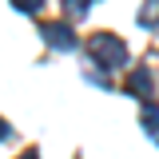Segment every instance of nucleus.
<instances>
[{
  "instance_id": "obj_5",
  "label": "nucleus",
  "mask_w": 159,
  "mask_h": 159,
  "mask_svg": "<svg viewBox=\"0 0 159 159\" xmlns=\"http://www.w3.org/2000/svg\"><path fill=\"white\" fill-rule=\"evenodd\" d=\"M139 24H147V28H155V24H159V0H147V8H143Z\"/></svg>"
},
{
  "instance_id": "obj_3",
  "label": "nucleus",
  "mask_w": 159,
  "mask_h": 159,
  "mask_svg": "<svg viewBox=\"0 0 159 159\" xmlns=\"http://www.w3.org/2000/svg\"><path fill=\"white\" fill-rule=\"evenodd\" d=\"M151 88H155V84H151V76H147V72H143V68H139V72H131V80H127V92H131V96H151Z\"/></svg>"
},
{
  "instance_id": "obj_9",
  "label": "nucleus",
  "mask_w": 159,
  "mask_h": 159,
  "mask_svg": "<svg viewBox=\"0 0 159 159\" xmlns=\"http://www.w3.org/2000/svg\"><path fill=\"white\" fill-rule=\"evenodd\" d=\"M20 159H40V151H36V147H28V151H24Z\"/></svg>"
},
{
  "instance_id": "obj_7",
  "label": "nucleus",
  "mask_w": 159,
  "mask_h": 159,
  "mask_svg": "<svg viewBox=\"0 0 159 159\" xmlns=\"http://www.w3.org/2000/svg\"><path fill=\"white\" fill-rule=\"evenodd\" d=\"M16 8H24V12H40L44 8V0H12Z\"/></svg>"
},
{
  "instance_id": "obj_2",
  "label": "nucleus",
  "mask_w": 159,
  "mask_h": 159,
  "mask_svg": "<svg viewBox=\"0 0 159 159\" xmlns=\"http://www.w3.org/2000/svg\"><path fill=\"white\" fill-rule=\"evenodd\" d=\"M44 40H48L52 48H60V52L76 48V32H72L68 20H48V24H44Z\"/></svg>"
},
{
  "instance_id": "obj_6",
  "label": "nucleus",
  "mask_w": 159,
  "mask_h": 159,
  "mask_svg": "<svg viewBox=\"0 0 159 159\" xmlns=\"http://www.w3.org/2000/svg\"><path fill=\"white\" fill-rule=\"evenodd\" d=\"M143 123H147V131H155V135H159V107L147 103V107H143Z\"/></svg>"
},
{
  "instance_id": "obj_1",
  "label": "nucleus",
  "mask_w": 159,
  "mask_h": 159,
  "mask_svg": "<svg viewBox=\"0 0 159 159\" xmlns=\"http://www.w3.org/2000/svg\"><path fill=\"white\" fill-rule=\"evenodd\" d=\"M88 56L96 60L103 72H116L127 64V48H123V40L111 36V32H96V36L88 40Z\"/></svg>"
},
{
  "instance_id": "obj_4",
  "label": "nucleus",
  "mask_w": 159,
  "mask_h": 159,
  "mask_svg": "<svg viewBox=\"0 0 159 159\" xmlns=\"http://www.w3.org/2000/svg\"><path fill=\"white\" fill-rule=\"evenodd\" d=\"M88 4H92V0H64V16H68V20L84 16V12H88Z\"/></svg>"
},
{
  "instance_id": "obj_8",
  "label": "nucleus",
  "mask_w": 159,
  "mask_h": 159,
  "mask_svg": "<svg viewBox=\"0 0 159 159\" xmlns=\"http://www.w3.org/2000/svg\"><path fill=\"white\" fill-rule=\"evenodd\" d=\"M8 135H12V127H8V123L0 119V139H8Z\"/></svg>"
}]
</instances>
